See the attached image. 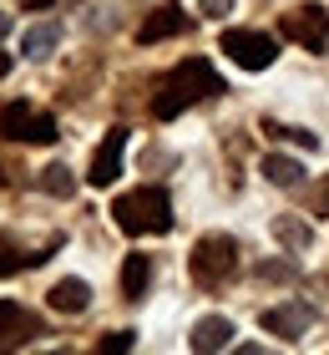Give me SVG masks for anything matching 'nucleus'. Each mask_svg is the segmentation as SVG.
I'll use <instances>...</instances> for the list:
<instances>
[{
	"instance_id": "nucleus-1",
	"label": "nucleus",
	"mask_w": 329,
	"mask_h": 355,
	"mask_svg": "<svg viewBox=\"0 0 329 355\" xmlns=\"http://www.w3.org/2000/svg\"><path fill=\"white\" fill-rule=\"evenodd\" d=\"M213 92H223L218 71H213L203 56H188L183 67H172V71L157 82V92H152V117L172 122L177 112H188L193 102H203V96H213Z\"/></svg>"
},
{
	"instance_id": "nucleus-2",
	"label": "nucleus",
	"mask_w": 329,
	"mask_h": 355,
	"mask_svg": "<svg viewBox=\"0 0 329 355\" xmlns=\"http://www.w3.org/2000/svg\"><path fill=\"white\" fill-rule=\"evenodd\" d=\"M112 218H117L122 234H168L172 229V198L162 188H132L112 203Z\"/></svg>"
},
{
	"instance_id": "nucleus-3",
	"label": "nucleus",
	"mask_w": 329,
	"mask_h": 355,
	"mask_svg": "<svg viewBox=\"0 0 329 355\" xmlns=\"http://www.w3.org/2000/svg\"><path fill=\"white\" fill-rule=\"evenodd\" d=\"M188 269H193V279L203 284V289H218L228 274L238 269V244H233L228 234H203V239L193 244Z\"/></svg>"
},
{
	"instance_id": "nucleus-4",
	"label": "nucleus",
	"mask_w": 329,
	"mask_h": 355,
	"mask_svg": "<svg viewBox=\"0 0 329 355\" xmlns=\"http://www.w3.org/2000/svg\"><path fill=\"white\" fill-rule=\"evenodd\" d=\"M218 51L228 61H238L243 71H263V67H274V61H278V41L263 36V31H223Z\"/></svg>"
},
{
	"instance_id": "nucleus-5",
	"label": "nucleus",
	"mask_w": 329,
	"mask_h": 355,
	"mask_svg": "<svg viewBox=\"0 0 329 355\" xmlns=\"http://www.w3.org/2000/svg\"><path fill=\"white\" fill-rule=\"evenodd\" d=\"M0 137H6V142H51L56 122L46 117V112H36V107L15 102V107L0 112Z\"/></svg>"
},
{
	"instance_id": "nucleus-6",
	"label": "nucleus",
	"mask_w": 329,
	"mask_h": 355,
	"mask_svg": "<svg viewBox=\"0 0 329 355\" xmlns=\"http://www.w3.org/2000/svg\"><path fill=\"white\" fill-rule=\"evenodd\" d=\"M284 36L309 46V51H324L329 46V10L324 6H304V10H289L284 15Z\"/></svg>"
},
{
	"instance_id": "nucleus-7",
	"label": "nucleus",
	"mask_w": 329,
	"mask_h": 355,
	"mask_svg": "<svg viewBox=\"0 0 329 355\" xmlns=\"http://www.w3.org/2000/svg\"><path fill=\"white\" fill-rule=\"evenodd\" d=\"M263 330L269 335H278V340H304L309 330H314V310H309V304H274V310H263Z\"/></svg>"
},
{
	"instance_id": "nucleus-8",
	"label": "nucleus",
	"mask_w": 329,
	"mask_h": 355,
	"mask_svg": "<svg viewBox=\"0 0 329 355\" xmlns=\"http://www.w3.org/2000/svg\"><path fill=\"white\" fill-rule=\"evenodd\" d=\"M122 148H127V127H112L107 142H102V148H96V157H91V173H87L96 188L117 183V173H122Z\"/></svg>"
},
{
	"instance_id": "nucleus-9",
	"label": "nucleus",
	"mask_w": 329,
	"mask_h": 355,
	"mask_svg": "<svg viewBox=\"0 0 329 355\" xmlns=\"http://www.w3.org/2000/svg\"><path fill=\"white\" fill-rule=\"evenodd\" d=\"M30 335H41L36 315L21 310L15 300H0V350H6V345H26Z\"/></svg>"
},
{
	"instance_id": "nucleus-10",
	"label": "nucleus",
	"mask_w": 329,
	"mask_h": 355,
	"mask_svg": "<svg viewBox=\"0 0 329 355\" xmlns=\"http://www.w3.org/2000/svg\"><path fill=\"white\" fill-rule=\"evenodd\" d=\"M177 31H188V15H183V6H157L152 15L142 21V31H137V41L142 46H157V41H168V36H177Z\"/></svg>"
},
{
	"instance_id": "nucleus-11",
	"label": "nucleus",
	"mask_w": 329,
	"mask_h": 355,
	"mask_svg": "<svg viewBox=\"0 0 329 355\" xmlns=\"http://www.w3.org/2000/svg\"><path fill=\"white\" fill-rule=\"evenodd\" d=\"M233 345V320L228 315H203L193 325V350L197 355H213V350H228Z\"/></svg>"
},
{
	"instance_id": "nucleus-12",
	"label": "nucleus",
	"mask_w": 329,
	"mask_h": 355,
	"mask_svg": "<svg viewBox=\"0 0 329 355\" xmlns=\"http://www.w3.org/2000/svg\"><path fill=\"white\" fill-rule=\"evenodd\" d=\"M46 304H51L56 315H81L91 304V284L87 279H56L46 289Z\"/></svg>"
},
{
	"instance_id": "nucleus-13",
	"label": "nucleus",
	"mask_w": 329,
	"mask_h": 355,
	"mask_svg": "<svg viewBox=\"0 0 329 355\" xmlns=\"http://www.w3.org/2000/svg\"><path fill=\"white\" fill-rule=\"evenodd\" d=\"M274 239H278V244H284L289 254L314 249V229H309L304 218H289V214H278V218H274Z\"/></svg>"
},
{
	"instance_id": "nucleus-14",
	"label": "nucleus",
	"mask_w": 329,
	"mask_h": 355,
	"mask_svg": "<svg viewBox=\"0 0 329 355\" xmlns=\"http://www.w3.org/2000/svg\"><path fill=\"white\" fill-rule=\"evenodd\" d=\"M258 173L269 178L274 188H299V183H304V163H294V157H284V153H269Z\"/></svg>"
},
{
	"instance_id": "nucleus-15",
	"label": "nucleus",
	"mask_w": 329,
	"mask_h": 355,
	"mask_svg": "<svg viewBox=\"0 0 329 355\" xmlns=\"http://www.w3.org/2000/svg\"><path fill=\"white\" fill-rule=\"evenodd\" d=\"M147 279H152V259H147V254H132L127 269H122V295L127 300H142L147 295Z\"/></svg>"
},
{
	"instance_id": "nucleus-16",
	"label": "nucleus",
	"mask_w": 329,
	"mask_h": 355,
	"mask_svg": "<svg viewBox=\"0 0 329 355\" xmlns=\"http://www.w3.org/2000/svg\"><path fill=\"white\" fill-rule=\"evenodd\" d=\"M46 254H51V249H41V254H15V244H10V239H0V279H10L15 269L46 264Z\"/></svg>"
},
{
	"instance_id": "nucleus-17",
	"label": "nucleus",
	"mask_w": 329,
	"mask_h": 355,
	"mask_svg": "<svg viewBox=\"0 0 329 355\" xmlns=\"http://www.w3.org/2000/svg\"><path fill=\"white\" fill-rule=\"evenodd\" d=\"M56 41H61V31L46 21V26H30L26 36H21V51H26V56H51V46H56Z\"/></svg>"
},
{
	"instance_id": "nucleus-18",
	"label": "nucleus",
	"mask_w": 329,
	"mask_h": 355,
	"mask_svg": "<svg viewBox=\"0 0 329 355\" xmlns=\"http://www.w3.org/2000/svg\"><path fill=\"white\" fill-rule=\"evenodd\" d=\"M41 188L51 193V198H71V193H76V178H71V168H66V163H51V168H41Z\"/></svg>"
},
{
	"instance_id": "nucleus-19",
	"label": "nucleus",
	"mask_w": 329,
	"mask_h": 355,
	"mask_svg": "<svg viewBox=\"0 0 329 355\" xmlns=\"http://www.w3.org/2000/svg\"><path fill=\"white\" fill-rule=\"evenodd\" d=\"M274 132H278V137H289V142H299L304 153H314V148H319V137H314V132H304V127H274Z\"/></svg>"
},
{
	"instance_id": "nucleus-20",
	"label": "nucleus",
	"mask_w": 329,
	"mask_h": 355,
	"mask_svg": "<svg viewBox=\"0 0 329 355\" xmlns=\"http://www.w3.org/2000/svg\"><path fill=\"white\" fill-rule=\"evenodd\" d=\"M258 279H274V284H289V279H294V269H289V264H258Z\"/></svg>"
},
{
	"instance_id": "nucleus-21",
	"label": "nucleus",
	"mask_w": 329,
	"mask_h": 355,
	"mask_svg": "<svg viewBox=\"0 0 329 355\" xmlns=\"http://www.w3.org/2000/svg\"><path fill=\"white\" fill-rule=\"evenodd\" d=\"M102 350H107V355H122V350H132V330H117V335H107V340H102Z\"/></svg>"
},
{
	"instance_id": "nucleus-22",
	"label": "nucleus",
	"mask_w": 329,
	"mask_h": 355,
	"mask_svg": "<svg viewBox=\"0 0 329 355\" xmlns=\"http://www.w3.org/2000/svg\"><path fill=\"white\" fill-rule=\"evenodd\" d=\"M228 10H233V0H203V15H208V21H223Z\"/></svg>"
},
{
	"instance_id": "nucleus-23",
	"label": "nucleus",
	"mask_w": 329,
	"mask_h": 355,
	"mask_svg": "<svg viewBox=\"0 0 329 355\" xmlns=\"http://www.w3.org/2000/svg\"><path fill=\"white\" fill-rule=\"evenodd\" d=\"M6 31H10V15H6V10H0V36H6Z\"/></svg>"
},
{
	"instance_id": "nucleus-24",
	"label": "nucleus",
	"mask_w": 329,
	"mask_h": 355,
	"mask_svg": "<svg viewBox=\"0 0 329 355\" xmlns=\"http://www.w3.org/2000/svg\"><path fill=\"white\" fill-rule=\"evenodd\" d=\"M6 71H10V56H6V51H0V76H6Z\"/></svg>"
}]
</instances>
